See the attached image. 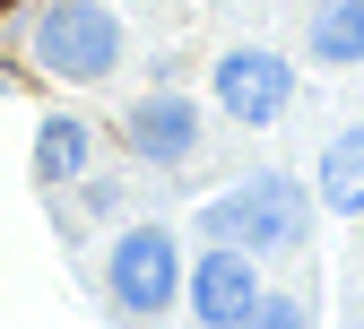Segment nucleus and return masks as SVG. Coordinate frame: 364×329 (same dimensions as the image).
Listing matches in <instances>:
<instances>
[{
	"label": "nucleus",
	"instance_id": "obj_1",
	"mask_svg": "<svg viewBox=\"0 0 364 329\" xmlns=\"http://www.w3.org/2000/svg\"><path fill=\"white\" fill-rule=\"evenodd\" d=\"M26 43H35V70H53L70 87H96V78L122 70V18L105 0H43Z\"/></svg>",
	"mask_w": 364,
	"mask_h": 329
},
{
	"label": "nucleus",
	"instance_id": "obj_2",
	"mask_svg": "<svg viewBox=\"0 0 364 329\" xmlns=\"http://www.w3.org/2000/svg\"><path fill=\"white\" fill-rule=\"evenodd\" d=\"M200 225H208V243H243V252H295V243H304V225H312V200L295 191L287 173H260V182H243V191L208 200V208H200Z\"/></svg>",
	"mask_w": 364,
	"mask_h": 329
},
{
	"label": "nucleus",
	"instance_id": "obj_3",
	"mask_svg": "<svg viewBox=\"0 0 364 329\" xmlns=\"http://www.w3.org/2000/svg\"><path fill=\"white\" fill-rule=\"evenodd\" d=\"M105 295H113V312L122 320H165L173 312V295H182V243L165 225H130L122 243L105 252Z\"/></svg>",
	"mask_w": 364,
	"mask_h": 329
},
{
	"label": "nucleus",
	"instance_id": "obj_4",
	"mask_svg": "<svg viewBox=\"0 0 364 329\" xmlns=\"http://www.w3.org/2000/svg\"><path fill=\"white\" fill-rule=\"evenodd\" d=\"M182 295H191V320L200 329H243V312L260 303V277H252V252L243 243H217L182 269Z\"/></svg>",
	"mask_w": 364,
	"mask_h": 329
},
{
	"label": "nucleus",
	"instance_id": "obj_5",
	"mask_svg": "<svg viewBox=\"0 0 364 329\" xmlns=\"http://www.w3.org/2000/svg\"><path fill=\"white\" fill-rule=\"evenodd\" d=\"M217 104L235 113V122H278L287 104H295V70H287V53H269V43H243V53H225L217 61Z\"/></svg>",
	"mask_w": 364,
	"mask_h": 329
},
{
	"label": "nucleus",
	"instance_id": "obj_6",
	"mask_svg": "<svg viewBox=\"0 0 364 329\" xmlns=\"http://www.w3.org/2000/svg\"><path fill=\"white\" fill-rule=\"evenodd\" d=\"M122 148L130 156H148V165H182L200 148V113L182 104V96H139L122 113Z\"/></svg>",
	"mask_w": 364,
	"mask_h": 329
},
{
	"label": "nucleus",
	"instance_id": "obj_7",
	"mask_svg": "<svg viewBox=\"0 0 364 329\" xmlns=\"http://www.w3.org/2000/svg\"><path fill=\"white\" fill-rule=\"evenodd\" d=\"M87 156H96V130L78 113H43L35 122V182L61 191V182H87Z\"/></svg>",
	"mask_w": 364,
	"mask_h": 329
},
{
	"label": "nucleus",
	"instance_id": "obj_8",
	"mask_svg": "<svg viewBox=\"0 0 364 329\" xmlns=\"http://www.w3.org/2000/svg\"><path fill=\"white\" fill-rule=\"evenodd\" d=\"M312 61H330V70L364 61V0H321L312 9Z\"/></svg>",
	"mask_w": 364,
	"mask_h": 329
},
{
	"label": "nucleus",
	"instance_id": "obj_9",
	"mask_svg": "<svg viewBox=\"0 0 364 329\" xmlns=\"http://www.w3.org/2000/svg\"><path fill=\"white\" fill-rule=\"evenodd\" d=\"M321 208H338V217H364V130L330 139V156H321Z\"/></svg>",
	"mask_w": 364,
	"mask_h": 329
},
{
	"label": "nucleus",
	"instance_id": "obj_10",
	"mask_svg": "<svg viewBox=\"0 0 364 329\" xmlns=\"http://www.w3.org/2000/svg\"><path fill=\"white\" fill-rule=\"evenodd\" d=\"M243 329H312V320H304V303H295V295H260V303L243 312Z\"/></svg>",
	"mask_w": 364,
	"mask_h": 329
}]
</instances>
